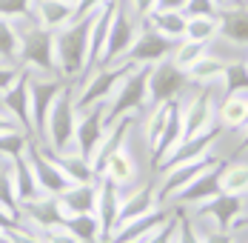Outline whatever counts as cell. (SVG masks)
Instances as JSON below:
<instances>
[{
    "mask_svg": "<svg viewBox=\"0 0 248 243\" xmlns=\"http://www.w3.org/2000/svg\"><path fill=\"white\" fill-rule=\"evenodd\" d=\"M54 63L57 74L69 83L89 72V17L54 32Z\"/></svg>",
    "mask_w": 248,
    "mask_h": 243,
    "instance_id": "1",
    "label": "cell"
},
{
    "mask_svg": "<svg viewBox=\"0 0 248 243\" xmlns=\"http://www.w3.org/2000/svg\"><path fill=\"white\" fill-rule=\"evenodd\" d=\"M75 126H77V106H75V86L66 80L57 100L51 103L46 126H43V135L40 140L54 149V152H63V149H72L75 146Z\"/></svg>",
    "mask_w": 248,
    "mask_h": 243,
    "instance_id": "2",
    "label": "cell"
},
{
    "mask_svg": "<svg viewBox=\"0 0 248 243\" xmlns=\"http://www.w3.org/2000/svg\"><path fill=\"white\" fill-rule=\"evenodd\" d=\"M17 26H20V66L37 74H57L54 32L37 26L31 17L17 20Z\"/></svg>",
    "mask_w": 248,
    "mask_h": 243,
    "instance_id": "3",
    "label": "cell"
},
{
    "mask_svg": "<svg viewBox=\"0 0 248 243\" xmlns=\"http://www.w3.org/2000/svg\"><path fill=\"white\" fill-rule=\"evenodd\" d=\"M137 63H128V60H117V63H108V66H94L92 74L86 77V83L75 89V106L77 109H89L94 103H108L111 95L117 92V86L123 83V77Z\"/></svg>",
    "mask_w": 248,
    "mask_h": 243,
    "instance_id": "4",
    "label": "cell"
},
{
    "mask_svg": "<svg viewBox=\"0 0 248 243\" xmlns=\"http://www.w3.org/2000/svg\"><path fill=\"white\" fill-rule=\"evenodd\" d=\"M149 74L151 66L140 63L123 77V83L117 86V92L106 103V123L117 121L123 115H137L146 109V97H149Z\"/></svg>",
    "mask_w": 248,
    "mask_h": 243,
    "instance_id": "5",
    "label": "cell"
},
{
    "mask_svg": "<svg viewBox=\"0 0 248 243\" xmlns=\"http://www.w3.org/2000/svg\"><path fill=\"white\" fill-rule=\"evenodd\" d=\"M220 157L214 155H205V157H197V160H186V163H171L166 169L157 172V194H160V203H171L177 194L183 192L194 177H200L208 166H214Z\"/></svg>",
    "mask_w": 248,
    "mask_h": 243,
    "instance_id": "6",
    "label": "cell"
},
{
    "mask_svg": "<svg viewBox=\"0 0 248 243\" xmlns=\"http://www.w3.org/2000/svg\"><path fill=\"white\" fill-rule=\"evenodd\" d=\"M188 86V77L183 69H177L171 63V57L160 60L151 66L149 74V97H146V109L151 106H160V103H169V100H177V97L186 92ZM143 109V112H146Z\"/></svg>",
    "mask_w": 248,
    "mask_h": 243,
    "instance_id": "7",
    "label": "cell"
},
{
    "mask_svg": "<svg viewBox=\"0 0 248 243\" xmlns=\"http://www.w3.org/2000/svg\"><path fill=\"white\" fill-rule=\"evenodd\" d=\"M17 223L43 235L46 229L63 223V212H60V200L54 194H43L37 192L34 197H26L17 203Z\"/></svg>",
    "mask_w": 248,
    "mask_h": 243,
    "instance_id": "8",
    "label": "cell"
},
{
    "mask_svg": "<svg viewBox=\"0 0 248 243\" xmlns=\"http://www.w3.org/2000/svg\"><path fill=\"white\" fill-rule=\"evenodd\" d=\"M180 115H183V140L186 138H197L202 132H208L211 126H217L214 118V89L202 86L197 95L188 100H180Z\"/></svg>",
    "mask_w": 248,
    "mask_h": 243,
    "instance_id": "9",
    "label": "cell"
},
{
    "mask_svg": "<svg viewBox=\"0 0 248 243\" xmlns=\"http://www.w3.org/2000/svg\"><path fill=\"white\" fill-rule=\"evenodd\" d=\"M63 83H66V80H63L60 74L31 72V77H29V92H31V126H34V138H37V140H40V135H43L49 109H51V103L57 100Z\"/></svg>",
    "mask_w": 248,
    "mask_h": 243,
    "instance_id": "10",
    "label": "cell"
},
{
    "mask_svg": "<svg viewBox=\"0 0 248 243\" xmlns=\"http://www.w3.org/2000/svg\"><path fill=\"white\" fill-rule=\"evenodd\" d=\"M137 32H140V20L125 9V3L120 0L117 15H114V23H111V32H108V40H106V52H103L100 66H108V63L123 60L125 52L131 49L134 37H137Z\"/></svg>",
    "mask_w": 248,
    "mask_h": 243,
    "instance_id": "11",
    "label": "cell"
},
{
    "mask_svg": "<svg viewBox=\"0 0 248 243\" xmlns=\"http://www.w3.org/2000/svg\"><path fill=\"white\" fill-rule=\"evenodd\" d=\"M171 52H174V40H169L166 35L154 32L149 23H143V20H140V32H137V37H134L131 49L125 52L123 60L137 63V66H140V63L154 66V63H160V60L171 57Z\"/></svg>",
    "mask_w": 248,
    "mask_h": 243,
    "instance_id": "12",
    "label": "cell"
},
{
    "mask_svg": "<svg viewBox=\"0 0 248 243\" xmlns=\"http://www.w3.org/2000/svg\"><path fill=\"white\" fill-rule=\"evenodd\" d=\"M134 123H137V115H123V118H117V121L106 123V132H103L100 143L94 146V152L89 155V160H92V169H94V174H97V177L103 174L106 163H108V157H111L117 149L128 146V138H131V129H134Z\"/></svg>",
    "mask_w": 248,
    "mask_h": 243,
    "instance_id": "13",
    "label": "cell"
},
{
    "mask_svg": "<svg viewBox=\"0 0 248 243\" xmlns=\"http://www.w3.org/2000/svg\"><path fill=\"white\" fill-rule=\"evenodd\" d=\"M29 77L31 72L23 69L20 77L0 95V109L12 118V121L17 123L23 132H29L31 138H34V126H31V92H29Z\"/></svg>",
    "mask_w": 248,
    "mask_h": 243,
    "instance_id": "14",
    "label": "cell"
},
{
    "mask_svg": "<svg viewBox=\"0 0 248 243\" xmlns=\"http://www.w3.org/2000/svg\"><path fill=\"white\" fill-rule=\"evenodd\" d=\"M223 163L225 160H217L214 166H208L200 177H194L183 192L177 194L171 203L180 206V209H186V212H191V209H197L202 203H208L211 197H217L220 194V169H223Z\"/></svg>",
    "mask_w": 248,
    "mask_h": 243,
    "instance_id": "15",
    "label": "cell"
},
{
    "mask_svg": "<svg viewBox=\"0 0 248 243\" xmlns=\"http://www.w3.org/2000/svg\"><path fill=\"white\" fill-rule=\"evenodd\" d=\"M106 132V103H94L89 109H77V126H75V149L86 157L94 152Z\"/></svg>",
    "mask_w": 248,
    "mask_h": 243,
    "instance_id": "16",
    "label": "cell"
},
{
    "mask_svg": "<svg viewBox=\"0 0 248 243\" xmlns=\"http://www.w3.org/2000/svg\"><path fill=\"white\" fill-rule=\"evenodd\" d=\"M157 206H166V203H160L157 180L134 183V186L123 189V200H120V220H117V223H128V220L143 218V215L154 212Z\"/></svg>",
    "mask_w": 248,
    "mask_h": 243,
    "instance_id": "17",
    "label": "cell"
},
{
    "mask_svg": "<svg viewBox=\"0 0 248 243\" xmlns=\"http://www.w3.org/2000/svg\"><path fill=\"white\" fill-rule=\"evenodd\" d=\"M117 6H120V0H108V3H103L97 12L89 17V69L100 66V60H103L106 40H108L111 23H114Z\"/></svg>",
    "mask_w": 248,
    "mask_h": 243,
    "instance_id": "18",
    "label": "cell"
},
{
    "mask_svg": "<svg viewBox=\"0 0 248 243\" xmlns=\"http://www.w3.org/2000/svg\"><path fill=\"white\" fill-rule=\"evenodd\" d=\"M120 200H123V189L114 186L111 180L97 177V203H94V218L103 232V243L108 241V235L114 232L117 220H120Z\"/></svg>",
    "mask_w": 248,
    "mask_h": 243,
    "instance_id": "19",
    "label": "cell"
},
{
    "mask_svg": "<svg viewBox=\"0 0 248 243\" xmlns=\"http://www.w3.org/2000/svg\"><path fill=\"white\" fill-rule=\"evenodd\" d=\"M220 35L234 46H248V3L220 6Z\"/></svg>",
    "mask_w": 248,
    "mask_h": 243,
    "instance_id": "20",
    "label": "cell"
},
{
    "mask_svg": "<svg viewBox=\"0 0 248 243\" xmlns=\"http://www.w3.org/2000/svg\"><path fill=\"white\" fill-rule=\"evenodd\" d=\"M60 200V212L63 220L69 215H86V212H94V203H97V180L92 183H72L69 189L57 194Z\"/></svg>",
    "mask_w": 248,
    "mask_h": 243,
    "instance_id": "21",
    "label": "cell"
},
{
    "mask_svg": "<svg viewBox=\"0 0 248 243\" xmlns=\"http://www.w3.org/2000/svg\"><path fill=\"white\" fill-rule=\"evenodd\" d=\"M31 20L49 32H57L75 20V6L66 0H34L31 6Z\"/></svg>",
    "mask_w": 248,
    "mask_h": 243,
    "instance_id": "22",
    "label": "cell"
},
{
    "mask_svg": "<svg viewBox=\"0 0 248 243\" xmlns=\"http://www.w3.org/2000/svg\"><path fill=\"white\" fill-rule=\"evenodd\" d=\"M100 177L111 180V183H114V186H120V189L134 186V183H137V160H134L131 146L117 149V152L108 157V163H106V169H103Z\"/></svg>",
    "mask_w": 248,
    "mask_h": 243,
    "instance_id": "23",
    "label": "cell"
},
{
    "mask_svg": "<svg viewBox=\"0 0 248 243\" xmlns=\"http://www.w3.org/2000/svg\"><path fill=\"white\" fill-rule=\"evenodd\" d=\"M49 152H51V157H54V163L60 166V172L72 183H92V180H97V174L92 169V160L83 152H77L75 146L63 149V152H54V149H49Z\"/></svg>",
    "mask_w": 248,
    "mask_h": 243,
    "instance_id": "24",
    "label": "cell"
},
{
    "mask_svg": "<svg viewBox=\"0 0 248 243\" xmlns=\"http://www.w3.org/2000/svg\"><path fill=\"white\" fill-rule=\"evenodd\" d=\"M220 129H243L248 118V95H225L220 109L214 112Z\"/></svg>",
    "mask_w": 248,
    "mask_h": 243,
    "instance_id": "25",
    "label": "cell"
},
{
    "mask_svg": "<svg viewBox=\"0 0 248 243\" xmlns=\"http://www.w3.org/2000/svg\"><path fill=\"white\" fill-rule=\"evenodd\" d=\"M143 23H149L154 32L166 35L169 40H183L186 35V15L183 12H171V9H154L149 17H143Z\"/></svg>",
    "mask_w": 248,
    "mask_h": 243,
    "instance_id": "26",
    "label": "cell"
},
{
    "mask_svg": "<svg viewBox=\"0 0 248 243\" xmlns=\"http://www.w3.org/2000/svg\"><path fill=\"white\" fill-rule=\"evenodd\" d=\"M220 192L240 194L248 200V160H228L220 169Z\"/></svg>",
    "mask_w": 248,
    "mask_h": 243,
    "instance_id": "27",
    "label": "cell"
},
{
    "mask_svg": "<svg viewBox=\"0 0 248 243\" xmlns=\"http://www.w3.org/2000/svg\"><path fill=\"white\" fill-rule=\"evenodd\" d=\"M225 66H228V60L220 57V54H205V57H200L197 63L186 72L188 77V83H197V86H211V83H217L220 77H223Z\"/></svg>",
    "mask_w": 248,
    "mask_h": 243,
    "instance_id": "28",
    "label": "cell"
},
{
    "mask_svg": "<svg viewBox=\"0 0 248 243\" xmlns=\"http://www.w3.org/2000/svg\"><path fill=\"white\" fill-rule=\"evenodd\" d=\"M9 174H12V183H15V192H17V203L26 200V197H34V194L40 192L37 189V180H34V174L29 169V163H26L23 155H17V157H9Z\"/></svg>",
    "mask_w": 248,
    "mask_h": 243,
    "instance_id": "29",
    "label": "cell"
},
{
    "mask_svg": "<svg viewBox=\"0 0 248 243\" xmlns=\"http://www.w3.org/2000/svg\"><path fill=\"white\" fill-rule=\"evenodd\" d=\"M63 226H66L80 243H103V232H100V223H97V218H94V212L69 215V218L63 220Z\"/></svg>",
    "mask_w": 248,
    "mask_h": 243,
    "instance_id": "30",
    "label": "cell"
},
{
    "mask_svg": "<svg viewBox=\"0 0 248 243\" xmlns=\"http://www.w3.org/2000/svg\"><path fill=\"white\" fill-rule=\"evenodd\" d=\"M0 63H20V26L0 17Z\"/></svg>",
    "mask_w": 248,
    "mask_h": 243,
    "instance_id": "31",
    "label": "cell"
},
{
    "mask_svg": "<svg viewBox=\"0 0 248 243\" xmlns=\"http://www.w3.org/2000/svg\"><path fill=\"white\" fill-rule=\"evenodd\" d=\"M211 52V43H197V40H177L174 43V52H171V63L177 69H183V72H188L194 63H197L200 57H205Z\"/></svg>",
    "mask_w": 248,
    "mask_h": 243,
    "instance_id": "32",
    "label": "cell"
},
{
    "mask_svg": "<svg viewBox=\"0 0 248 243\" xmlns=\"http://www.w3.org/2000/svg\"><path fill=\"white\" fill-rule=\"evenodd\" d=\"M225 95H248V63L228 60L223 72V97Z\"/></svg>",
    "mask_w": 248,
    "mask_h": 243,
    "instance_id": "33",
    "label": "cell"
},
{
    "mask_svg": "<svg viewBox=\"0 0 248 243\" xmlns=\"http://www.w3.org/2000/svg\"><path fill=\"white\" fill-rule=\"evenodd\" d=\"M220 35V20L217 17H186V40H197V43H214V37Z\"/></svg>",
    "mask_w": 248,
    "mask_h": 243,
    "instance_id": "34",
    "label": "cell"
},
{
    "mask_svg": "<svg viewBox=\"0 0 248 243\" xmlns=\"http://www.w3.org/2000/svg\"><path fill=\"white\" fill-rule=\"evenodd\" d=\"M6 163H0V212L9 215L12 220H17V192H15V183H12V174H9Z\"/></svg>",
    "mask_w": 248,
    "mask_h": 243,
    "instance_id": "35",
    "label": "cell"
},
{
    "mask_svg": "<svg viewBox=\"0 0 248 243\" xmlns=\"http://www.w3.org/2000/svg\"><path fill=\"white\" fill-rule=\"evenodd\" d=\"M31 140V135L23 132V129H15V132H6V135H0V157H17V155H23L26 146Z\"/></svg>",
    "mask_w": 248,
    "mask_h": 243,
    "instance_id": "36",
    "label": "cell"
},
{
    "mask_svg": "<svg viewBox=\"0 0 248 243\" xmlns=\"http://www.w3.org/2000/svg\"><path fill=\"white\" fill-rule=\"evenodd\" d=\"M174 243H202L200 241V229L191 223L188 212L177 206V235H174Z\"/></svg>",
    "mask_w": 248,
    "mask_h": 243,
    "instance_id": "37",
    "label": "cell"
},
{
    "mask_svg": "<svg viewBox=\"0 0 248 243\" xmlns=\"http://www.w3.org/2000/svg\"><path fill=\"white\" fill-rule=\"evenodd\" d=\"M34 0H0V17L6 20H26L31 17Z\"/></svg>",
    "mask_w": 248,
    "mask_h": 243,
    "instance_id": "38",
    "label": "cell"
},
{
    "mask_svg": "<svg viewBox=\"0 0 248 243\" xmlns=\"http://www.w3.org/2000/svg\"><path fill=\"white\" fill-rule=\"evenodd\" d=\"M183 15L186 17H217L220 15V3L217 0H186Z\"/></svg>",
    "mask_w": 248,
    "mask_h": 243,
    "instance_id": "39",
    "label": "cell"
},
{
    "mask_svg": "<svg viewBox=\"0 0 248 243\" xmlns=\"http://www.w3.org/2000/svg\"><path fill=\"white\" fill-rule=\"evenodd\" d=\"M6 243H43V235L26 229L20 223H9L6 226Z\"/></svg>",
    "mask_w": 248,
    "mask_h": 243,
    "instance_id": "40",
    "label": "cell"
},
{
    "mask_svg": "<svg viewBox=\"0 0 248 243\" xmlns=\"http://www.w3.org/2000/svg\"><path fill=\"white\" fill-rule=\"evenodd\" d=\"M43 243H80V241H77L63 223H57V226H51V229L43 232Z\"/></svg>",
    "mask_w": 248,
    "mask_h": 243,
    "instance_id": "41",
    "label": "cell"
},
{
    "mask_svg": "<svg viewBox=\"0 0 248 243\" xmlns=\"http://www.w3.org/2000/svg\"><path fill=\"white\" fill-rule=\"evenodd\" d=\"M20 72H23L20 63H0V95L20 77Z\"/></svg>",
    "mask_w": 248,
    "mask_h": 243,
    "instance_id": "42",
    "label": "cell"
},
{
    "mask_svg": "<svg viewBox=\"0 0 248 243\" xmlns=\"http://www.w3.org/2000/svg\"><path fill=\"white\" fill-rule=\"evenodd\" d=\"M103 3H108V0H77L75 3V20H86V17H92Z\"/></svg>",
    "mask_w": 248,
    "mask_h": 243,
    "instance_id": "43",
    "label": "cell"
},
{
    "mask_svg": "<svg viewBox=\"0 0 248 243\" xmlns=\"http://www.w3.org/2000/svg\"><path fill=\"white\" fill-rule=\"evenodd\" d=\"M200 241L202 243H234V232H225V229H200Z\"/></svg>",
    "mask_w": 248,
    "mask_h": 243,
    "instance_id": "44",
    "label": "cell"
},
{
    "mask_svg": "<svg viewBox=\"0 0 248 243\" xmlns=\"http://www.w3.org/2000/svg\"><path fill=\"white\" fill-rule=\"evenodd\" d=\"M154 9H157V0H128V12H131L137 20L149 17Z\"/></svg>",
    "mask_w": 248,
    "mask_h": 243,
    "instance_id": "45",
    "label": "cell"
},
{
    "mask_svg": "<svg viewBox=\"0 0 248 243\" xmlns=\"http://www.w3.org/2000/svg\"><path fill=\"white\" fill-rule=\"evenodd\" d=\"M15 129H20V126H17V123H15L9 115H6V112H3V109H0V135H6V132H15Z\"/></svg>",
    "mask_w": 248,
    "mask_h": 243,
    "instance_id": "46",
    "label": "cell"
},
{
    "mask_svg": "<svg viewBox=\"0 0 248 243\" xmlns=\"http://www.w3.org/2000/svg\"><path fill=\"white\" fill-rule=\"evenodd\" d=\"M186 0H157V9H171V12H183Z\"/></svg>",
    "mask_w": 248,
    "mask_h": 243,
    "instance_id": "47",
    "label": "cell"
},
{
    "mask_svg": "<svg viewBox=\"0 0 248 243\" xmlns=\"http://www.w3.org/2000/svg\"><path fill=\"white\" fill-rule=\"evenodd\" d=\"M234 229H248V203H246V209L240 212V218L234 220V226H231V232H234Z\"/></svg>",
    "mask_w": 248,
    "mask_h": 243,
    "instance_id": "48",
    "label": "cell"
},
{
    "mask_svg": "<svg viewBox=\"0 0 248 243\" xmlns=\"http://www.w3.org/2000/svg\"><path fill=\"white\" fill-rule=\"evenodd\" d=\"M243 132H246V138H243V140H240V146H237V155H243V152H248V126L243 129Z\"/></svg>",
    "mask_w": 248,
    "mask_h": 243,
    "instance_id": "49",
    "label": "cell"
},
{
    "mask_svg": "<svg viewBox=\"0 0 248 243\" xmlns=\"http://www.w3.org/2000/svg\"><path fill=\"white\" fill-rule=\"evenodd\" d=\"M0 243H6V226H0Z\"/></svg>",
    "mask_w": 248,
    "mask_h": 243,
    "instance_id": "50",
    "label": "cell"
},
{
    "mask_svg": "<svg viewBox=\"0 0 248 243\" xmlns=\"http://www.w3.org/2000/svg\"><path fill=\"white\" fill-rule=\"evenodd\" d=\"M66 3H72V6H75V3H77V0H66Z\"/></svg>",
    "mask_w": 248,
    "mask_h": 243,
    "instance_id": "51",
    "label": "cell"
},
{
    "mask_svg": "<svg viewBox=\"0 0 248 243\" xmlns=\"http://www.w3.org/2000/svg\"><path fill=\"white\" fill-rule=\"evenodd\" d=\"M0 163H6V157H0Z\"/></svg>",
    "mask_w": 248,
    "mask_h": 243,
    "instance_id": "52",
    "label": "cell"
},
{
    "mask_svg": "<svg viewBox=\"0 0 248 243\" xmlns=\"http://www.w3.org/2000/svg\"><path fill=\"white\" fill-rule=\"evenodd\" d=\"M217 3H220V0H217Z\"/></svg>",
    "mask_w": 248,
    "mask_h": 243,
    "instance_id": "53",
    "label": "cell"
},
{
    "mask_svg": "<svg viewBox=\"0 0 248 243\" xmlns=\"http://www.w3.org/2000/svg\"><path fill=\"white\" fill-rule=\"evenodd\" d=\"M246 63H248V60H246Z\"/></svg>",
    "mask_w": 248,
    "mask_h": 243,
    "instance_id": "54",
    "label": "cell"
}]
</instances>
